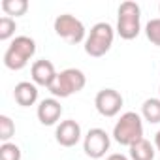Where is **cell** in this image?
I'll use <instances>...</instances> for the list:
<instances>
[{
	"mask_svg": "<svg viewBox=\"0 0 160 160\" xmlns=\"http://www.w3.org/2000/svg\"><path fill=\"white\" fill-rule=\"evenodd\" d=\"M36 55V42L30 36H15L4 53V66L8 70H23Z\"/></svg>",
	"mask_w": 160,
	"mask_h": 160,
	"instance_id": "cell-1",
	"label": "cell"
},
{
	"mask_svg": "<svg viewBox=\"0 0 160 160\" xmlns=\"http://www.w3.org/2000/svg\"><path fill=\"white\" fill-rule=\"evenodd\" d=\"M113 139L119 145H134L136 141L143 139V121L141 115L136 111H126L119 117V121L113 126Z\"/></svg>",
	"mask_w": 160,
	"mask_h": 160,
	"instance_id": "cell-2",
	"label": "cell"
},
{
	"mask_svg": "<svg viewBox=\"0 0 160 160\" xmlns=\"http://www.w3.org/2000/svg\"><path fill=\"white\" fill-rule=\"evenodd\" d=\"M87 85V77L81 70L77 68H66L57 73L53 85L49 87V92L53 98H68L72 94H77L79 91H83Z\"/></svg>",
	"mask_w": 160,
	"mask_h": 160,
	"instance_id": "cell-3",
	"label": "cell"
},
{
	"mask_svg": "<svg viewBox=\"0 0 160 160\" xmlns=\"http://www.w3.org/2000/svg\"><path fill=\"white\" fill-rule=\"evenodd\" d=\"M113 40H115V28L106 23V21H100L96 23L91 32L87 34V40H85V53L89 57H94V58H100L104 57L111 45H113Z\"/></svg>",
	"mask_w": 160,
	"mask_h": 160,
	"instance_id": "cell-4",
	"label": "cell"
},
{
	"mask_svg": "<svg viewBox=\"0 0 160 160\" xmlns=\"http://www.w3.org/2000/svg\"><path fill=\"white\" fill-rule=\"evenodd\" d=\"M117 34L122 40H134L141 32V10L136 2L126 0L119 6L117 15Z\"/></svg>",
	"mask_w": 160,
	"mask_h": 160,
	"instance_id": "cell-5",
	"label": "cell"
},
{
	"mask_svg": "<svg viewBox=\"0 0 160 160\" xmlns=\"http://www.w3.org/2000/svg\"><path fill=\"white\" fill-rule=\"evenodd\" d=\"M55 27V32L57 36H60L62 40H66L68 43L75 45V43H81L87 40V30H85V25L79 21L75 15H70V13H62L55 19L53 23Z\"/></svg>",
	"mask_w": 160,
	"mask_h": 160,
	"instance_id": "cell-6",
	"label": "cell"
},
{
	"mask_svg": "<svg viewBox=\"0 0 160 160\" xmlns=\"http://www.w3.org/2000/svg\"><path fill=\"white\" fill-rule=\"evenodd\" d=\"M111 145V138L104 128H91L83 139V151L89 158H104L106 152L109 151Z\"/></svg>",
	"mask_w": 160,
	"mask_h": 160,
	"instance_id": "cell-7",
	"label": "cell"
},
{
	"mask_svg": "<svg viewBox=\"0 0 160 160\" xmlns=\"http://www.w3.org/2000/svg\"><path fill=\"white\" fill-rule=\"evenodd\" d=\"M122 104H124V100H122L121 92L115 91V89H102V91L96 94V98H94V108H96V111H98L102 117H108V119L119 115Z\"/></svg>",
	"mask_w": 160,
	"mask_h": 160,
	"instance_id": "cell-8",
	"label": "cell"
},
{
	"mask_svg": "<svg viewBox=\"0 0 160 160\" xmlns=\"http://www.w3.org/2000/svg\"><path fill=\"white\" fill-rule=\"evenodd\" d=\"M55 139L62 147H73V145H77L79 139H81V126H79V122L73 121V119L60 121L57 124V130H55Z\"/></svg>",
	"mask_w": 160,
	"mask_h": 160,
	"instance_id": "cell-9",
	"label": "cell"
},
{
	"mask_svg": "<svg viewBox=\"0 0 160 160\" xmlns=\"http://www.w3.org/2000/svg\"><path fill=\"white\" fill-rule=\"evenodd\" d=\"M30 77H32V83L38 85V87H51L53 81H55V77H57V70L53 66L51 60H36L30 68Z\"/></svg>",
	"mask_w": 160,
	"mask_h": 160,
	"instance_id": "cell-10",
	"label": "cell"
},
{
	"mask_svg": "<svg viewBox=\"0 0 160 160\" xmlns=\"http://www.w3.org/2000/svg\"><path fill=\"white\" fill-rule=\"evenodd\" d=\"M36 115H38V121L43 124V126H53L58 122L60 115H62V106L57 98H45L40 102L38 109H36Z\"/></svg>",
	"mask_w": 160,
	"mask_h": 160,
	"instance_id": "cell-11",
	"label": "cell"
},
{
	"mask_svg": "<svg viewBox=\"0 0 160 160\" xmlns=\"http://www.w3.org/2000/svg\"><path fill=\"white\" fill-rule=\"evenodd\" d=\"M13 98L21 108H30L38 102V85L30 81H21L13 89Z\"/></svg>",
	"mask_w": 160,
	"mask_h": 160,
	"instance_id": "cell-12",
	"label": "cell"
},
{
	"mask_svg": "<svg viewBox=\"0 0 160 160\" xmlns=\"http://www.w3.org/2000/svg\"><path fill=\"white\" fill-rule=\"evenodd\" d=\"M128 149H130V160H154V154H156V151H154L156 147L145 138L136 141Z\"/></svg>",
	"mask_w": 160,
	"mask_h": 160,
	"instance_id": "cell-13",
	"label": "cell"
},
{
	"mask_svg": "<svg viewBox=\"0 0 160 160\" xmlns=\"http://www.w3.org/2000/svg\"><path fill=\"white\" fill-rule=\"evenodd\" d=\"M141 117L151 124H158L160 122V98L145 100L141 106Z\"/></svg>",
	"mask_w": 160,
	"mask_h": 160,
	"instance_id": "cell-14",
	"label": "cell"
},
{
	"mask_svg": "<svg viewBox=\"0 0 160 160\" xmlns=\"http://www.w3.org/2000/svg\"><path fill=\"white\" fill-rule=\"evenodd\" d=\"M2 10L8 17H21L28 12L27 0H2Z\"/></svg>",
	"mask_w": 160,
	"mask_h": 160,
	"instance_id": "cell-15",
	"label": "cell"
},
{
	"mask_svg": "<svg viewBox=\"0 0 160 160\" xmlns=\"http://www.w3.org/2000/svg\"><path fill=\"white\" fill-rule=\"evenodd\" d=\"M15 134V124L8 115H0V141L8 143Z\"/></svg>",
	"mask_w": 160,
	"mask_h": 160,
	"instance_id": "cell-16",
	"label": "cell"
},
{
	"mask_svg": "<svg viewBox=\"0 0 160 160\" xmlns=\"http://www.w3.org/2000/svg\"><path fill=\"white\" fill-rule=\"evenodd\" d=\"M15 28H17V25H15L13 17H8V15L0 17V40L2 42H8L10 38H13Z\"/></svg>",
	"mask_w": 160,
	"mask_h": 160,
	"instance_id": "cell-17",
	"label": "cell"
},
{
	"mask_svg": "<svg viewBox=\"0 0 160 160\" xmlns=\"http://www.w3.org/2000/svg\"><path fill=\"white\" fill-rule=\"evenodd\" d=\"M145 36H147V40H149L152 45H158V47H160V17L151 19V21L145 25Z\"/></svg>",
	"mask_w": 160,
	"mask_h": 160,
	"instance_id": "cell-18",
	"label": "cell"
},
{
	"mask_svg": "<svg viewBox=\"0 0 160 160\" xmlns=\"http://www.w3.org/2000/svg\"><path fill=\"white\" fill-rule=\"evenodd\" d=\"M0 160H21V149L15 143H2L0 145Z\"/></svg>",
	"mask_w": 160,
	"mask_h": 160,
	"instance_id": "cell-19",
	"label": "cell"
},
{
	"mask_svg": "<svg viewBox=\"0 0 160 160\" xmlns=\"http://www.w3.org/2000/svg\"><path fill=\"white\" fill-rule=\"evenodd\" d=\"M106 160H128V156H124V154H119V152H113V154H109Z\"/></svg>",
	"mask_w": 160,
	"mask_h": 160,
	"instance_id": "cell-20",
	"label": "cell"
},
{
	"mask_svg": "<svg viewBox=\"0 0 160 160\" xmlns=\"http://www.w3.org/2000/svg\"><path fill=\"white\" fill-rule=\"evenodd\" d=\"M154 147H156V151L160 152V130L154 134Z\"/></svg>",
	"mask_w": 160,
	"mask_h": 160,
	"instance_id": "cell-21",
	"label": "cell"
},
{
	"mask_svg": "<svg viewBox=\"0 0 160 160\" xmlns=\"http://www.w3.org/2000/svg\"><path fill=\"white\" fill-rule=\"evenodd\" d=\"M158 12H160V4H158Z\"/></svg>",
	"mask_w": 160,
	"mask_h": 160,
	"instance_id": "cell-22",
	"label": "cell"
},
{
	"mask_svg": "<svg viewBox=\"0 0 160 160\" xmlns=\"http://www.w3.org/2000/svg\"><path fill=\"white\" fill-rule=\"evenodd\" d=\"M158 92H160V89H158Z\"/></svg>",
	"mask_w": 160,
	"mask_h": 160,
	"instance_id": "cell-23",
	"label": "cell"
}]
</instances>
